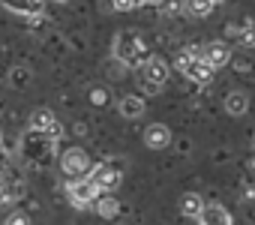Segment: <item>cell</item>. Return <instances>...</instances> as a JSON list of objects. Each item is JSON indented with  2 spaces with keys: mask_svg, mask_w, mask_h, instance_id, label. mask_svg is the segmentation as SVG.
Here are the masks:
<instances>
[{
  "mask_svg": "<svg viewBox=\"0 0 255 225\" xmlns=\"http://www.w3.org/2000/svg\"><path fill=\"white\" fill-rule=\"evenodd\" d=\"M90 177L96 180V186H99L102 192H111V189H117V186H120V180H123V174H120V165H111V162H102V165H96V168L90 171Z\"/></svg>",
  "mask_w": 255,
  "mask_h": 225,
  "instance_id": "3957f363",
  "label": "cell"
},
{
  "mask_svg": "<svg viewBox=\"0 0 255 225\" xmlns=\"http://www.w3.org/2000/svg\"><path fill=\"white\" fill-rule=\"evenodd\" d=\"M54 120H57V117H54L51 108H36L33 114H30V129H33V132H48Z\"/></svg>",
  "mask_w": 255,
  "mask_h": 225,
  "instance_id": "4fadbf2b",
  "label": "cell"
},
{
  "mask_svg": "<svg viewBox=\"0 0 255 225\" xmlns=\"http://www.w3.org/2000/svg\"><path fill=\"white\" fill-rule=\"evenodd\" d=\"M213 3H222V0H213Z\"/></svg>",
  "mask_w": 255,
  "mask_h": 225,
  "instance_id": "603a6c76",
  "label": "cell"
},
{
  "mask_svg": "<svg viewBox=\"0 0 255 225\" xmlns=\"http://www.w3.org/2000/svg\"><path fill=\"white\" fill-rule=\"evenodd\" d=\"M198 57H201V51H195V48H183V51L177 54V60H174V66H177V69H180V72L186 75V69H189V66H192V63H195Z\"/></svg>",
  "mask_w": 255,
  "mask_h": 225,
  "instance_id": "2e32d148",
  "label": "cell"
},
{
  "mask_svg": "<svg viewBox=\"0 0 255 225\" xmlns=\"http://www.w3.org/2000/svg\"><path fill=\"white\" fill-rule=\"evenodd\" d=\"M183 3H186V0H156V6H159L162 15H177V12H183Z\"/></svg>",
  "mask_w": 255,
  "mask_h": 225,
  "instance_id": "e0dca14e",
  "label": "cell"
},
{
  "mask_svg": "<svg viewBox=\"0 0 255 225\" xmlns=\"http://www.w3.org/2000/svg\"><path fill=\"white\" fill-rule=\"evenodd\" d=\"M48 135H51V141H57V138L63 135V129H60V123H57V120L51 123V129H48Z\"/></svg>",
  "mask_w": 255,
  "mask_h": 225,
  "instance_id": "ffe728a7",
  "label": "cell"
},
{
  "mask_svg": "<svg viewBox=\"0 0 255 225\" xmlns=\"http://www.w3.org/2000/svg\"><path fill=\"white\" fill-rule=\"evenodd\" d=\"M186 78H192V81H210V78H213V66H210L204 57H198V60L186 69Z\"/></svg>",
  "mask_w": 255,
  "mask_h": 225,
  "instance_id": "9a60e30c",
  "label": "cell"
},
{
  "mask_svg": "<svg viewBox=\"0 0 255 225\" xmlns=\"http://www.w3.org/2000/svg\"><path fill=\"white\" fill-rule=\"evenodd\" d=\"M15 222H18V225H24V222H27V216H9V225H15Z\"/></svg>",
  "mask_w": 255,
  "mask_h": 225,
  "instance_id": "44dd1931",
  "label": "cell"
},
{
  "mask_svg": "<svg viewBox=\"0 0 255 225\" xmlns=\"http://www.w3.org/2000/svg\"><path fill=\"white\" fill-rule=\"evenodd\" d=\"M252 21H255V18H252Z\"/></svg>",
  "mask_w": 255,
  "mask_h": 225,
  "instance_id": "d4e9b609",
  "label": "cell"
},
{
  "mask_svg": "<svg viewBox=\"0 0 255 225\" xmlns=\"http://www.w3.org/2000/svg\"><path fill=\"white\" fill-rule=\"evenodd\" d=\"M144 144H147L150 150H165V147L171 144V129H168L165 123H150V126L144 129Z\"/></svg>",
  "mask_w": 255,
  "mask_h": 225,
  "instance_id": "5b68a950",
  "label": "cell"
},
{
  "mask_svg": "<svg viewBox=\"0 0 255 225\" xmlns=\"http://www.w3.org/2000/svg\"><path fill=\"white\" fill-rule=\"evenodd\" d=\"M201 210H204V198H201L198 192H186V195L180 198V213H183L186 219H201Z\"/></svg>",
  "mask_w": 255,
  "mask_h": 225,
  "instance_id": "30bf717a",
  "label": "cell"
},
{
  "mask_svg": "<svg viewBox=\"0 0 255 225\" xmlns=\"http://www.w3.org/2000/svg\"><path fill=\"white\" fill-rule=\"evenodd\" d=\"M117 108H120V114H123L126 120H135V117L144 114V99H141V96H123Z\"/></svg>",
  "mask_w": 255,
  "mask_h": 225,
  "instance_id": "8fae6325",
  "label": "cell"
},
{
  "mask_svg": "<svg viewBox=\"0 0 255 225\" xmlns=\"http://www.w3.org/2000/svg\"><path fill=\"white\" fill-rule=\"evenodd\" d=\"M225 111H228L231 117H243L246 111H249V96L243 90H231L225 96Z\"/></svg>",
  "mask_w": 255,
  "mask_h": 225,
  "instance_id": "9c48e42d",
  "label": "cell"
},
{
  "mask_svg": "<svg viewBox=\"0 0 255 225\" xmlns=\"http://www.w3.org/2000/svg\"><path fill=\"white\" fill-rule=\"evenodd\" d=\"M135 3H138V0H111V6L117 12H129V9H135Z\"/></svg>",
  "mask_w": 255,
  "mask_h": 225,
  "instance_id": "ac0fdd59",
  "label": "cell"
},
{
  "mask_svg": "<svg viewBox=\"0 0 255 225\" xmlns=\"http://www.w3.org/2000/svg\"><path fill=\"white\" fill-rule=\"evenodd\" d=\"M105 99H108V96H105V90H102V87L90 90V102H93V105H105Z\"/></svg>",
  "mask_w": 255,
  "mask_h": 225,
  "instance_id": "d6986e66",
  "label": "cell"
},
{
  "mask_svg": "<svg viewBox=\"0 0 255 225\" xmlns=\"http://www.w3.org/2000/svg\"><path fill=\"white\" fill-rule=\"evenodd\" d=\"M201 57H204L213 69H222V66L231 60V48H228L225 42H207L204 51H201Z\"/></svg>",
  "mask_w": 255,
  "mask_h": 225,
  "instance_id": "52a82bcc",
  "label": "cell"
},
{
  "mask_svg": "<svg viewBox=\"0 0 255 225\" xmlns=\"http://www.w3.org/2000/svg\"><path fill=\"white\" fill-rule=\"evenodd\" d=\"M213 0H186L183 3V12L186 15H192V18H207L210 12H213Z\"/></svg>",
  "mask_w": 255,
  "mask_h": 225,
  "instance_id": "5bb4252c",
  "label": "cell"
},
{
  "mask_svg": "<svg viewBox=\"0 0 255 225\" xmlns=\"http://www.w3.org/2000/svg\"><path fill=\"white\" fill-rule=\"evenodd\" d=\"M87 165H90V159H87V153H84L81 147H69V150L60 156V168H63L69 177H84V174H87Z\"/></svg>",
  "mask_w": 255,
  "mask_h": 225,
  "instance_id": "7a4b0ae2",
  "label": "cell"
},
{
  "mask_svg": "<svg viewBox=\"0 0 255 225\" xmlns=\"http://www.w3.org/2000/svg\"><path fill=\"white\" fill-rule=\"evenodd\" d=\"M102 189L96 186V180L93 177H75L69 186H66V195H69V201H72V207H93V201H96V195H99Z\"/></svg>",
  "mask_w": 255,
  "mask_h": 225,
  "instance_id": "6da1fadb",
  "label": "cell"
},
{
  "mask_svg": "<svg viewBox=\"0 0 255 225\" xmlns=\"http://www.w3.org/2000/svg\"><path fill=\"white\" fill-rule=\"evenodd\" d=\"M60 3H66V0H60Z\"/></svg>",
  "mask_w": 255,
  "mask_h": 225,
  "instance_id": "cb8c5ba5",
  "label": "cell"
},
{
  "mask_svg": "<svg viewBox=\"0 0 255 225\" xmlns=\"http://www.w3.org/2000/svg\"><path fill=\"white\" fill-rule=\"evenodd\" d=\"M198 222H204V225H231V213L222 204H204Z\"/></svg>",
  "mask_w": 255,
  "mask_h": 225,
  "instance_id": "ba28073f",
  "label": "cell"
},
{
  "mask_svg": "<svg viewBox=\"0 0 255 225\" xmlns=\"http://www.w3.org/2000/svg\"><path fill=\"white\" fill-rule=\"evenodd\" d=\"M93 210H96L102 219H114V216H117V210H120V204H117V198H114L111 192H105V195H96Z\"/></svg>",
  "mask_w": 255,
  "mask_h": 225,
  "instance_id": "7c38bea8",
  "label": "cell"
},
{
  "mask_svg": "<svg viewBox=\"0 0 255 225\" xmlns=\"http://www.w3.org/2000/svg\"><path fill=\"white\" fill-rule=\"evenodd\" d=\"M0 6H6V9H12V12H18V15H24V18H39L42 15V6H45V0H0Z\"/></svg>",
  "mask_w": 255,
  "mask_h": 225,
  "instance_id": "8992f818",
  "label": "cell"
},
{
  "mask_svg": "<svg viewBox=\"0 0 255 225\" xmlns=\"http://www.w3.org/2000/svg\"><path fill=\"white\" fill-rule=\"evenodd\" d=\"M243 198H246V201H252V198H255V186H249V189L243 192Z\"/></svg>",
  "mask_w": 255,
  "mask_h": 225,
  "instance_id": "7402d4cb",
  "label": "cell"
},
{
  "mask_svg": "<svg viewBox=\"0 0 255 225\" xmlns=\"http://www.w3.org/2000/svg\"><path fill=\"white\" fill-rule=\"evenodd\" d=\"M141 72H138V78H144V81H153V84H165L168 81V75H171V69H168V63L162 60V57H147L141 66H138Z\"/></svg>",
  "mask_w": 255,
  "mask_h": 225,
  "instance_id": "277c9868",
  "label": "cell"
}]
</instances>
